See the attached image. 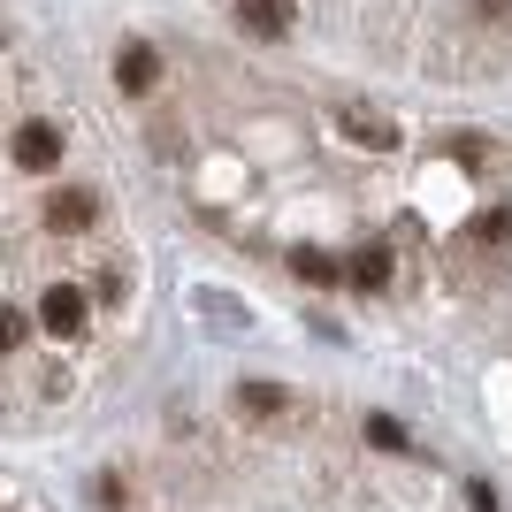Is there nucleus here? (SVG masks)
Masks as SVG:
<instances>
[{
	"instance_id": "obj_2",
	"label": "nucleus",
	"mask_w": 512,
	"mask_h": 512,
	"mask_svg": "<svg viewBox=\"0 0 512 512\" xmlns=\"http://www.w3.org/2000/svg\"><path fill=\"white\" fill-rule=\"evenodd\" d=\"M92 222H100V192H85V184H62V192L46 199V230H92Z\"/></svg>"
},
{
	"instance_id": "obj_1",
	"label": "nucleus",
	"mask_w": 512,
	"mask_h": 512,
	"mask_svg": "<svg viewBox=\"0 0 512 512\" xmlns=\"http://www.w3.org/2000/svg\"><path fill=\"white\" fill-rule=\"evenodd\" d=\"M8 153H16V169L46 176V169H62V130H54V123H23Z\"/></svg>"
},
{
	"instance_id": "obj_13",
	"label": "nucleus",
	"mask_w": 512,
	"mask_h": 512,
	"mask_svg": "<svg viewBox=\"0 0 512 512\" xmlns=\"http://www.w3.org/2000/svg\"><path fill=\"white\" fill-rule=\"evenodd\" d=\"M467 16H482V23H505V16H512V0H467Z\"/></svg>"
},
{
	"instance_id": "obj_11",
	"label": "nucleus",
	"mask_w": 512,
	"mask_h": 512,
	"mask_svg": "<svg viewBox=\"0 0 512 512\" xmlns=\"http://www.w3.org/2000/svg\"><path fill=\"white\" fill-rule=\"evenodd\" d=\"M23 329H31V321H23L16 306H0V352H16V344H23Z\"/></svg>"
},
{
	"instance_id": "obj_9",
	"label": "nucleus",
	"mask_w": 512,
	"mask_h": 512,
	"mask_svg": "<svg viewBox=\"0 0 512 512\" xmlns=\"http://www.w3.org/2000/svg\"><path fill=\"white\" fill-rule=\"evenodd\" d=\"M291 276L299 283H337V260L321 253V245H299V253H291Z\"/></svg>"
},
{
	"instance_id": "obj_3",
	"label": "nucleus",
	"mask_w": 512,
	"mask_h": 512,
	"mask_svg": "<svg viewBox=\"0 0 512 512\" xmlns=\"http://www.w3.org/2000/svg\"><path fill=\"white\" fill-rule=\"evenodd\" d=\"M237 413H245V421H260V428H276V421H291V413H299V398H291L283 383H237Z\"/></svg>"
},
{
	"instance_id": "obj_7",
	"label": "nucleus",
	"mask_w": 512,
	"mask_h": 512,
	"mask_svg": "<svg viewBox=\"0 0 512 512\" xmlns=\"http://www.w3.org/2000/svg\"><path fill=\"white\" fill-rule=\"evenodd\" d=\"M337 123H344V138H360V146H398V123L375 115V107H344Z\"/></svg>"
},
{
	"instance_id": "obj_5",
	"label": "nucleus",
	"mask_w": 512,
	"mask_h": 512,
	"mask_svg": "<svg viewBox=\"0 0 512 512\" xmlns=\"http://www.w3.org/2000/svg\"><path fill=\"white\" fill-rule=\"evenodd\" d=\"M237 23H245L253 39H291V23H299V0H237Z\"/></svg>"
},
{
	"instance_id": "obj_4",
	"label": "nucleus",
	"mask_w": 512,
	"mask_h": 512,
	"mask_svg": "<svg viewBox=\"0 0 512 512\" xmlns=\"http://www.w3.org/2000/svg\"><path fill=\"white\" fill-rule=\"evenodd\" d=\"M39 321H46V337H77V329H85V291H77V283H54V291H46L39 299Z\"/></svg>"
},
{
	"instance_id": "obj_14",
	"label": "nucleus",
	"mask_w": 512,
	"mask_h": 512,
	"mask_svg": "<svg viewBox=\"0 0 512 512\" xmlns=\"http://www.w3.org/2000/svg\"><path fill=\"white\" fill-rule=\"evenodd\" d=\"M467 505H474V512H497V490H490V482H474V490H467Z\"/></svg>"
},
{
	"instance_id": "obj_8",
	"label": "nucleus",
	"mask_w": 512,
	"mask_h": 512,
	"mask_svg": "<svg viewBox=\"0 0 512 512\" xmlns=\"http://www.w3.org/2000/svg\"><path fill=\"white\" fill-rule=\"evenodd\" d=\"M352 283H360V291H383L390 283V245H360V253H352Z\"/></svg>"
},
{
	"instance_id": "obj_12",
	"label": "nucleus",
	"mask_w": 512,
	"mask_h": 512,
	"mask_svg": "<svg viewBox=\"0 0 512 512\" xmlns=\"http://www.w3.org/2000/svg\"><path fill=\"white\" fill-rule=\"evenodd\" d=\"M92 497H100V505H123L130 490H123V474H100V482H92Z\"/></svg>"
},
{
	"instance_id": "obj_10",
	"label": "nucleus",
	"mask_w": 512,
	"mask_h": 512,
	"mask_svg": "<svg viewBox=\"0 0 512 512\" xmlns=\"http://www.w3.org/2000/svg\"><path fill=\"white\" fill-rule=\"evenodd\" d=\"M367 444H383V451H406V428H398V421H383V413H375V421H367Z\"/></svg>"
},
{
	"instance_id": "obj_6",
	"label": "nucleus",
	"mask_w": 512,
	"mask_h": 512,
	"mask_svg": "<svg viewBox=\"0 0 512 512\" xmlns=\"http://www.w3.org/2000/svg\"><path fill=\"white\" fill-rule=\"evenodd\" d=\"M153 77H161V54H153V46H123V54H115V85L123 92H153Z\"/></svg>"
}]
</instances>
